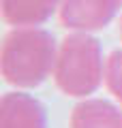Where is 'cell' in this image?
<instances>
[{
	"label": "cell",
	"mask_w": 122,
	"mask_h": 128,
	"mask_svg": "<svg viewBox=\"0 0 122 128\" xmlns=\"http://www.w3.org/2000/svg\"><path fill=\"white\" fill-rule=\"evenodd\" d=\"M58 47L43 28H15L2 45V77L17 90H32L54 75Z\"/></svg>",
	"instance_id": "cell-1"
},
{
	"label": "cell",
	"mask_w": 122,
	"mask_h": 128,
	"mask_svg": "<svg viewBox=\"0 0 122 128\" xmlns=\"http://www.w3.org/2000/svg\"><path fill=\"white\" fill-rule=\"evenodd\" d=\"M105 66L101 43L88 32H75L60 43L51 77L62 94L88 98L105 81Z\"/></svg>",
	"instance_id": "cell-2"
},
{
	"label": "cell",
	"mask_w": 122,
	"mask_h": 128,
	"mask_svg": "<svg viewBox=\"0 0 122 128\" xmlns=\"http://www.w3.org/2000/svg\"><path fill=\"white\" fill-rule=\"evenodd\" d=\"M122 0H62L60 22L75 32H92L105 28L120 9Z\"/></svg>",
	"instance_id": "cell-3"
},
{
	"label": "cell",
	"mask_w": 122,
	"mask_h": 128,
	"mask_svg": "<svg viewBox=\"0 0 122 128\" xmlns=\"http://www.w3.org/2000/svg\"><path fill=\"white\" fill-rule=\"evenodd\" d=\"M0 128H47V109L24 90L7 92L0 100Z\"/></svg>",
	"instance_id": "cell-4"
},
{
	"label": "cell",
	"mask_w": 122,
	"mask_h": 128,
	"mask_svg": "<svg viewBox=\"0 0 122 128\" xmlns=\"http://www.w3.org/2000/svg\"><path fill=\"white\" fill-rule=\"evenodd\" d=\"M69 128H122V109L103 98H86L71 111Z\"/></svg>",
	"instance_id": "cell-5"
},
{
	"label": "cell",
	"mask_w": 122,
	"mask_h": 128,
	"mask_svg": "<svg viewBox=\"0 0 122 128\" xmlns=\"http://www.w3.org/2000/svg\"><path fill=\"white\" fill-rule=\"evenodd\" d=\"M60 0H2V17L15 28L41 26L51 17Z\"/></svg>",
	"instance_id": "cell-6"
},
{
	"label": "cell",
	"mask_w": 122,
	"mask_h": 128,
	"mask_svg": "<svg viewBox=\"0 0 122 128\" xmlns=\"http://www.w3.org/2000/svg\"><path fill=\"white\" fill-rule=\"evenodd\" d=\"M105 86L122 107V49H116L107 58L105 66Z\"/></svg>",
	"instance_id": "cell-7"
},
{
	"label": "cell",
	"mask_w": 122,
	"mask_h": 128,
	"mask_svg": "<svg viewBox=\"0 0 122 128\" xmlns=\"http://www.w3.org/2000/svg\"><path fill=\"white\" fill-rule=\"evenodd\" d=\"M120 36H122V26H120Z\"/></svg>",
	"instance_id": "cell-8"
}]
</instances>
